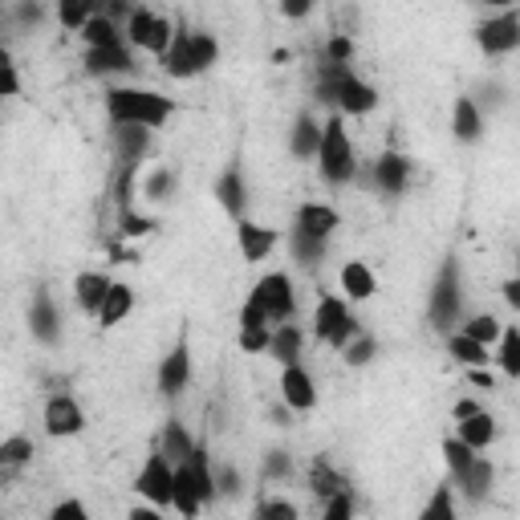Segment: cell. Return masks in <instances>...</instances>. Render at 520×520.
<instances>
[{"label":"cell","mask_w":520,"mask_h":520,"mask_svg":"<svg viewBox=\"0 0 520 520\" xmlns=\"http://www.w3.org/2000/svg\"><path fill=\"white\" fill-rule=\"evenodd\" d=\"M33 460V443L25 435H9L0 443V472H13V468H25Z\"/></svg>","instance_id":"obj_36"},{"label":"cell","mask_w":520,"mask_h":520,"mask_svg":"<svg viewBox=\"0 0 520 520\" xmlns=\"http://www.w3.org/2000/svg\"><path fill=\"white\" fill-rule=\"evenodd\" d=\"M451 135L455 143H480L484 135V114L472 98H455V110H451Z\"/></svg>","instance_id":"obj_20"},{"label":"cell","mask_w":520,"mask_h":520,"mask_svg":"<svg viewBox=\"0 0 520 520\" xmlns=\"http://www.w3.org/2000/svg\"><path fill=\"white\" fill-rule=\"evenodd\" d=\"M240 496V472L236 468H224V472H216V496Z\"/></svg>","instance_id":"obj_50"},{"label":"cell","mask_w":520,"mask_h":520,"mask_svg":"<svg viewBox=\"0 0 520 520\" xmlns=\"http://www.w3.org/2000/svg\"><path fill=\"white\" fill-rule=\"evenodd\" d=\"M281 399L289 411H313L317 407V386L309 378V370L297 366H281Z\"/></svg>","instance_id":"obj_12"},{"label":"cell","mask_w":520,"mask_h":520,"mask_svg":"<svg viewBox=\"0 0 520 520\" xmlns=\"http://www.w3.org/2000/svg\"><path fill=\"white\" fill-rule=\"evenodd\" d=\"M29 334L41 342V346H53L61 338V321H57V305L45 289L33 293V305H29Z\"/></svg>","instance_id":"obj_15"},{"label":"cell","mask_w":520,"mask_h":520,"mask_svg":"<svg viewBox=\"0 0 520 520\" xmlns=\"http://www.w3.org/2000/svg\"><path fill=\"white\" fill-rule=\"evenodd\" d=\"M374 183H378L386 195H403L407 183H411V159L399 155V151H382L378 163H374Z\"/></svg>","instance_id":"obj_17"},{"label":"cell","mask_w":520,"mask_h":520,"mask_svg":"<svg viewBox=\"0 0 520 520\" xmlns=\"http://www.w3.org/2000/svg\"><path fill=\"white\" fill-rule=\"evenodd\" d=\"M130 309H135V289L122 285V281H110V289H106V297L98 305V325H102V330H114Z\"/></svg>","instance_id":"obj_22"},{"label":"cell","mask_w":520,"mask_h":520,"mask_svg":"<svg viewBox=\"0 0 520 520\" xmlns=\"http://www.w3.org/2000/svg\"><path fill=\"white\" fill-rule=\"evenodd\" d=\"M419 520H455V500H451V488H447V484H439V488L431 492V500H427L423 512H419Z\"/></svg>","instance_id":"obj_39"},{"label":"cell","mask_w":520,"mask_h":520,"mask_svg":"<svg viewBox=\"0 0 520 520\" xmlns=\"http://www.w3.org/2000/svg\"><path fill=\"white\" fill-rule=\"evenodd\" d=\"M82 41H86V49H110V45H126V37H122V29L98 9L86 25H82Z\"/></svg>","instance_id":"obj_26"},{"label":"cell","mask_w":520,"mask_h":520,"mask_svg":"<svg viewBox=\"0 0 520 520\" xmlns=\"http://www.w3.org/2000/svg\"><path fill=\"white\" fill-rule=\"evenodd\" d=\"M500 370L508 378H520V325H504L500 330Z\"/></svg>","instance_id":"obj_35"},{"label":"cell","mask_w":520,"mask_h":520,"mask_svg":"<svg viewBox=\"0 0 520 520\" xmlns=\"http://www.w3.org/2000/svg\"><path fill=\"white\" fill-rule=\"evenodd\" d=\"M171 488H175V468L163 460V451L155 447L147 460H143V468H139V476H135V492L151 504V508H171Z\"/></svg>","instance_id":"obj_6"},{"label":"cell","mask_w":520,"mask_h":520,"mask_svg":"<svg viewBox=\"0 0 520 520\" xmlns=\"http://www.w3.org/2000/svg\"><path fill=\"white\" fill-rule=\"evenodd\" d=\"M492 480H496L492 460H488V455H476V460L468 464V472H464L460 480H455V484L464 488V496H468V500H484V496L492 492Z\"/></svg>","instance_id":"obj_25"},{"label":"cell","mask_w":520,"mask_h":520,"mask_svg":"<svg viewBox=\"0 0 520 520\" xmlns=\"http://www.w3.org/2000/svg\"><path fill=\"white\" fill-rule=\"evenodd\" d=\"M236 236H240V256L244 260H265L277 248V228H265L256 220H236Z\"/></svg>","instance_id":"obj_19"},{"label":"cell","mask_w":520,"mask_h":520,"mask_svg":"<svg viewBox=\"0 0 520 520\" xmlns=\"http://www.w3.org/2000/svg\"><path fill=\"white\" fill-rule=\"evenodd\" d=\"M476 460V451L468 447V443H460L455 435H447L443 439V464H447V472H451V480H460L464 472H468V464Z\"/></svg>","instance_id":"obj_37"},{"label":"cell","mask_w":520,"mask_h":520,"mask_svg":"<svg viewBox=\"0 0 520 520\" xmlns=\"http://www.w3.org/2000/svg\"><path fill=\"white\" fill-rule=\"evenodd\" d=\"M171 187H175V175L167 171V167H155L151 171V179H147V195H151V200H167V195H171Z\"/></svg>","instance_id":"obj_44"},{"label":"cell","mask_w":520,"mask_h":520,"mask_svg":"<svg viewBox=\"0 0 520 520\" xmlns=\"http://www.w3.org/2000/svg\"><path fill=\"white\" fill-rule=\"evenodd\" d=\"M301 330H297V325H277V330H273V338H269V350L265 354H273L281 366H297V358H301Z\"/></svg>","instance_id":"obj_29"},{"label":"cell","mask_w":520,"mask_h":520,"mask_svg":"<svg viewBox=\"0 0 520 520\" xmlns=\"http://www.w3.org/2000/svg\"><path fill=\"white\" fill-rule=\"evenodd\" d=\"M191 382V346L187 338H179L171 346V354L159 362V390H163V399H179L183 390Z\"/></svg>","instance_id":"obj_11"},{"label":"cell","mask_w":520,"mask_h":520,"mask_svg":"<svg viewBox=\"0 0 520 520\" xmlns=\"http://www.w3.org/2000/svg\"><path fill=\"white\" fill-rule=\"evenodd\" d=\"M151 151V130L147 126H114V155H118V167H135L147 159Z\"/></svg>","instance_id":"obj_16"},{"label":"cell","mask_w":520,"mask_h":520,"mask_svg":"<svg viewBox=\"0 0 520 520\" xmlns=\"http://www.w3.org/2000/svg\"><path fill=\"white\" fill-rule=\"evenodd\" d=\"M244 175H240V167H228V171H220V179H216V204L228 212V216H236V220H244Z\"/></svg>","instance_id":"obj_23"},{"label":"cell","mask_w":520,"mask_h":520,"mask_svg":"<svg viewBox=\"0 0 520 520\" xmlns=\"http://www.w3.org/2000/svg\"><path fill=\"white\" fill-rule=\"evenodd\" d=\"M256 520H301V512H297L293 500H260Z\"/></svg>","instance_id":"obj_41"},{"label":"cell","mask_w":520,"mask_h":520,"mask_svg":"<svg viewBox=\"0 0 520 520\" xmlns=\"http://www.w3.org/2000/svg\"><path fill=\"white\" fill-rule=\"evenodd\" d=\"M289 248H293V260H301V265H317L330 244H325V240H313V236H305V232H293V236H289Z\"/></svg>","instance_id":"obj_40"},{"label":"cell","mask_w":520,"mask_h":520,"mask_svg":"<svg viewBox=\"0 0 520 520\" xmlns=\"http://www.w3.org/2000/svg\"><path fill=\"white\" fill-rule=\"evenodd\" d=\"M468 378H472V386H480V390H492V386H496V378L488 374V366H484V370H468Z\"/></svg>","instance_id":"obj_54"},{"label":"cell","mask_w":520,"mask_h":520,"mask_svg":"<svg viewBox=\"0 0 520 520\" xmlns=\"http://www.w3.org/2000/svg\"><path fill=\"white\" fill-rule=\"evenodd\" d=\"M504 301L512 309H520V281H504Z\"/></svg>","instance_id":"obj_55"},{"label":"cell","mask_w":520,"mask_h":520,"mask_svg":"<svg viewBox=\"0 0 520 520\" xmlns=\"http://www.w3.org/2000/svg\"><path fill=\"white\" fill-rule=\"evenodd\" d=\"M86 74H94V78H110V74H135V53H130L126 45L86 49Z\"/></svg>","instance_id":"obj_18"},{"label":"cell","mask_w":520,"mask_h":520,"mask_svg":"<svg viewBox=\"0 0 520 520\" xmlns=\"http://www.w3.org/2000/svg\"><path fill=\"white\" fill-rule=\"evenodd\" d=\"M460 443H468L476 455L484 451V447H492V439H496V419L488 415V411H476L472 419H464L460 423V435H455Z\"/></svg>","instance_id":"obj_30"},{"label":"cell","mask_w":520,"mask_h":520,"mask_svg":"<svg viewBox=\"0 0 520 520\" xmlns=\"http://www.w3.org/2000/svg\"><path fill=\"white\" fill-rule=\"evenodd\" d=\"M374 289H378V281H374V273H370L366 260H346V269H342V293H346L350 301H370Z\"/></svg>","instance_id":"obj_24"},{"label":"cell","mask_w":520,"mask_h":520,"mask_svg":"<svg viewBox=\"0 0 520 520\" xmlns=\"http://www.w3.org/2000/svg\"><path fill=\"white\" fill-rule=\"evenodd\" d=\"M342 228V216H338V208H330V204H301L297 208V220H293V232H305V236H313V240H325L330 244V236Z\"/></svg>","instance_id":"obj_13"},{"label":"cell","mask_w":520,"mask_h":520,"mask_svg":"<svg viewBox=\"0 0 520 520\" xmlns=\"http://www.w3.org/2000/svg\"><path fill=\"white\" fill-rule=\"evenodd\" d=\"M317 171L325 183H350L358 163H354V143H350V130L342 122V114L325 118L321 122V143H317Z\"/></svg>","instance_id":"obj_3"},{"label":"cell","mask_w":520,"mask_h":520,"mask_svg":"<svg viewBox=\"0 0 520 520\" xmlns=\"http://www.w3.org/2000/svg\"><path fill=\"white\" fill-rule=\"evenodd\" d=\"M159 451H163V460L175 468V464H183L187 455L195 451V439L183 431V423H179V419H167V427H163V439H159Z\"/></svg>","instance_id":"obj_28"},{"label":"cell","mask_w":520,"mask_h":520,"mask_svg":"<svg viewBox=\"0 0 520 520\" xmlns=\"http://www.w3.org/2000/svg\"><path fill=\"white\" fill-rule=\"evenodd\" d=\"M476 45L488 53V57H500V53H512L520 45V13L516 9H504L500 17L484 21L476 29Z\"/></svg>","instance_id":"obj_8"},{"label":"cell","mask_w":520,"mask_h":520,"mask_svg":"<svg viewBox=\"0 0 520 520\" xmlns=\"http://www.w3.org/2000/svg\"><path fill=\"white\" fill-rule=\"evenodd\" d=\"M476 411H480V407H476L472 399H460V403H455V411H451V415H455V423H464V419H472Z\"/></svg>","instance_id":"obj_53"},{"label":"cell","mask_w":520,"mask_h":520,"mask_svg":"<svg viewBox=\"0 0 520 520\" xmlns=\"http://www.w3.org/2000/svg\"><path fill=\"white\" fill-rule=\"evenodd\" d=\"M460 313H464V277H460V260L447 256L439 265V277H435V289L427 301V317L439 334H455Z\"/></svg>","instance_id":"obj_4"},{"label":"cell","mask_w":520,"mask_h":520,"mask_svg":"<svg viewBox=\"0 0 520 520\" xmlns=\"http://www.w3.org/2000/svg\"><path fill=\"white\" fill-rule=\"evenodd\" d=\"M45 431L53 439H74V435L86 431V411L78 407L74 395H53L45 403Z\"/></svg>","instance_id":"obj_9"},{"label":"cell","mask_w":520,"mask_h":520,"mask_svg":"<svg viewBox=\"0 0 520 520\" xmlns=\"http://www.w3.org/2000/svg\"><path fill=\"white\" fill-rule=\"evenodd\" d=\"M500 330H504V325H500L492 313H476V317H468L455 334H464V338H472V342H480V346L488 350L492 342H500Z\"/></svg>","instance_id":"obj_34"},{"label":"cell","mask_w":520,"mask_h":520,"mask_svg":"<svg viewBox=\"0 0 520 520\" xmlns=\"http://www.w3.org/2000/svg\"><path fill=\"white\" fill-rule=\"evenodd\" d=\"M220 57V41L212 33H191L183 25H175V37H171V49L159 57L163 70L175 78V82H187V78H200L208 74Z\"/></svg>","instance_id":"obj_2"},{"label":"cell","mask_w":520,"mask_h":520,"mask_svg":"<svg viewBox=\"0 0 520 520\" xmlns=\"http://www.w3.org/2000/svg\"><path fill=\"white\" fill-rule=\"evenodd\" d=\"M17 17H21V21H41V5H21Z\"/></svg>","instance_id":"obj_56"},{"label":"cell","mask_w":520,"mask_h":520,"mask_svg":"<svg viewBox=\"0 0 520 520\" xmlns=\"http://www.w3.org/2000/svg\"><path fill=\"white\" fill-rule=\"evenodd\" d=\"M358 330H362V325L354 321V313H350V305H346L342 297H321V301L313 305V334H317L325 346L342 350Z\"/></svg>","instance_id":"obj_5"},{"label":"cell","mask_w":520,"mask_h":520,"mask_svg":"<svg viewBox=\"0 0 520 520\" xmlns=\"http://www.w3.org/2000/svg\"><path fill=\"white\" fill-rule=\"evenodd\" d=\"M94 13H98L94 5H78V0H70V5H61V9H57L61 25H65V29H78V33H82V25H86Z\"/></svg>","instance_id":"obj_42"},{"label":"cell","mask_w":520,"mask_h":520,"mask_svg":"<svg viewBox=\"0 0 520 520\" xmlns=\"http://www.w3.org/2000/svg\"><path fill=\"white\" fill-rule=\"evenodd\" d=\"M317 143H321V122L305 110V114H297V122H293V135H289V147H293V155L297 159H313L317 155Z\"/></svg>","instance_id":"obj_27"},{"label":"cell","mask_w":520,"mask_h":520,"mask_svg":"<svg viewBox=\"0 0 520 520\" xmlns=\"http://www.w3.org/2000/svg\"><path fill=\"white\" fill-rule=\"evenodd\" d=\"M350 57H354V41L330 37V45H325V65H350Z\"/></svg>","instance_id":"obj_45"},{"label":"cell","mask_w":520,"mask_h":520,"mask_svg":"<svg viewBox=\"0 0 520 520\" xmlns=\"http://www.w3.org/2000/svg\"><path fill=\"white\" fill-rule=\"evenodd\" d=\"M321 520H354V496H350V492H338V496H330V500H325V512H321Z\"/></svg>","instance_id":"obj_43"},{"label":"cell","mask_w":520,"mask_h":520,"mask_svg":"<svg viewBox=\"0 0 520 520\" xmlns=\"http://www.w3.org/2000/svg\"><path fill=\"white\" fill-rule=\"evenodd\" d=\"M309 488H313L317 500H330V496H338V492H350L346 480L334 472V464L325 460V455H317L313 468H309Z\"/></svg>","instance_id":"obj_31"},{"label":"cell","mask_w":520,"mask_h":520,"mask_svg":"<svg viewBox=\"0 0 520 520\" xmlns=\"http://www.w3.org/2000/svg\"><path fill=\"white\" fill-rule=\"evenodd\" d=\"M171 508L183 516V520H195L204 512V496H200V488H195V480H191V472H187V464H175V488H171Z\"/></svg>","instance_id":"obj_21"},{"label":"cell","mask_w":520,"mask_h":520,"mask_svg":"<svg viewBox=\"0 0 520 520\" xmlns=\"http://www.w3.org/2000/svg\"><path fill=\"white\" fill-rule=\"evenodd\" d=\"M126 520H167L159 508H151V504H139V508H130L126 512Z\"/></svg>","instance_id":"obj_51"},{"label":"cell","mask_w":520,"mask_h":520,"mask_svg":"<svg viewBox=\"0 0 520 520\" xmlns=\"http://www.w3.org/2000/svg\"><path fill=\"white\" fill-rule=\"evenodd\" d=\"M281 13H285L289 21H293V17H309V5H305V0H285Z\"/></svg>","instance_id":"obj_52"},{"label":"cell","mask_w":520,"mask_h":520,"mask_svg":"<svg viewBox=\"0 0 520 520\" xmlns=\"http://www.w3.org/2000/svg\"><path fill=\"white\" fill-rule=\"evenodd\" d=\"M269 338H273V321L265 317L260 301L248 293L244 309H240V350L244 354H265L269 350Z\"/></svg>","instance_id":"obj_10"},{"label":"cell","mask_w":520,"mask_h":520,"mask_svg":"<svg viewBox=\"0 0 520 520\" xmlns=\"http://www.w3.org/2000/svg\"><path fill=\"white\" fill-rule=\"evenodd\" d=\"M106 114L114 126H163L175 114V102L147 90V86H110L106 90Z\"/></svg>","instance_id":"obj_1"},{"label":"cell","mask_w":520,"mask_h":520,"mask_svg":"<svg viewBox=\"0 0 520 520\" xmlns=\"http://www.w3.org/2000/svg\"><path fill=\"white\" fill-rule=\"evenodd\" d=\"M252 297L260 301V309H265V317L273 325H285L293 313H297V301H293V281L285 273H269V277H260Z\"/></svg>","instance_id":"obj_7"},{"label":"cell","mask_w":520,"mask_h":520,"mask_svg":"<svg viewBox=\"0 0 520 520\" xmlns=\"http://www.w3.org/2000/svg\"><path fill=\"white\" fill-rule=\"evenodd\" d=\"M21 94V74L17 65H0V102L5 98H17Z\"/></svg>","instance_id":"obj_47"},{"label":"cell","mask_w":520,"mask_h":520,"mask_svg":"<svg viewBox=\"0 0 520 520\" xmlns=\"http://www.w3.org/2000/svg\"><path fill=\"white\" fill-rule=\"evenodd\" d=\"M374 354H378V342H374L366 330H358V334L342 346V358H346V366H354V370H358V366H370Z\"/></svg>","instance_id":"obj_38"},{"label":"cell","mask_w":520,"mask_h":520,"mask_svg":"<svg viewBox=\"0 0 520 520\" xmlns=\"http://www.w3.org/2000/svg\"><path fill=\"white\" fill-rule=\"evenodd\" d=\"M155 228V220H143L135 212H122V236H147Z\"/></svg>","instance_id":"obj_49"},{"label":"cell","mask_w":520,"mask_h":520,"mask_svg":"<svg viewBox=\"0 0 520 520\" xmlns=\"http://www.w3.org/2000/svg\"><path fill=\"white\" fill-rule=\"evenodd\" d=\"M106 289H110V277L106 273H82L78 281H74V293H78V305L90 313V317H98V305H102V297H106Z\"/></svg>","instance_id":"obj_32"},{"label":"cell","mask_w":520,"mask_h":520,"mask_svg":"<svg viewBox=\"0 0 520 520\" xmlns=\"http://www.w3.org/2000/svg\"><path fill=\"white\" fill-rule=\"evenodd\" d=\"M334 106H338L342 114H370V110L378 106V90L350 70V74L338 82V90H334Z\"/></svg>","instance_id":"obj_14"},{"label":"cell","mask_w":520,"mask_h":520,"mask_svg":"<svg viewBox=\"0 0 520 520\" xmlns=\"http://www.w3.org/2000/svg\"><path fill=\"white\" fill-rule=\"evenodd\" d=\"M293 472V460L285 451H269V460H265V476L269 480H281V476H289Z\"/></svg>","instance_id":"obj_48"},{"label":"cell","mask_w":520,"mask_h":520,"mask_svg":"<svg viewBox=\"0 0 520 520\" xmlns=\"http://www.w3.org/2000/svg\"><path fill=\"white\" fill-rule=\"evenodd\" d=\"M0 17H5V13H0Z\"/></svg>","instance_id":"obj_57"},{"label":"cell","mask_w":520,"mask_h":520,"mask_svg":"<svg viewBox=\"0 0 520 520\" xmlns=\"http://www.w3.org/2000/svg\"><path fill=\"white\" fill-rule=\"evenodd\" d=\"M49 520H90V512H86V504L82 500H57L53 504V512H49Z\"/></svg>","instance_id":"obj_46"},{"label":"cell","mask_w":520,"mask_h":520,"mask_svg":"<svg viewBox=\"0 0 520 520\" xmlns=\"http://www.w3.org/2000/svg\"><path fill=\"white\" fill-rule=\"evenodd\" d=\"M447 350H451L455 362L468 366V370H484V366H488V350H484L480 342L464 338V334H447Z\"/></svg>","instance_id":"obj_33"}]
</instances>
